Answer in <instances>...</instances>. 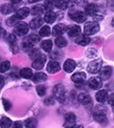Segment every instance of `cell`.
Wrapping results in <instances>:
<instances>
[{"label": "cell", "mask_w": 114, "mask_h": 128, "mask_svg": "<svg viewBox=\"0 0 114 128\" xmlns=\"http://www.w3.org/2000/svg\"><path fill=\"white\" fill-rule=\"evenodd\" d=\"M14 128H22V124L20 122H16V123H14Z\"/></svg>", "instance_id": "obj_44"}, {"label": "cell", "mask_w": 114, "mask_h": 128, "mask_svg": "<svg viewBox=\"0 0 114 128\" xmlns=\"http://www.w3.org/2000/svg\"><path fill=\"white\" fill-rule=\"evenodd\" d=\"M67 128H84L81 125H73V126H71V127H67Z\"/></svg>", "instance_id": "obj_46"}, {"label": "cell", "mask_w": 114, "mask_h": 128, "mask_svg": "<svg viewBox=\"0 0 114 128\" xmlns=\"http://www.w3.org/2000/svg\"><path fill=\"white\" fill-rule=\"evenodd\" d=\"M11 67V63L10 61H3L0 64V72H7Z\"/></svg>", "instance_id": "obj_33"}, {"label": "cell", "mask_w": 114, "mask_h": 128, "mask_svg": "<svg viewBox=\"0 0 114 128\" xmlns=\"http://www.w3.org/2000/svg\"><path fill=\"white\" fill-rule=\"evenodd\" d=\"M107 97H108V92H107V90L105 89H100L97 92L96 96H95V99L97 102H99V103H104L105 101L107 100Z\"/></svg>", "instance_id": "obj_18"}, {"label": "cell", "mask_w": 114, "mask_h": 128, "mask_svg": "<svg viewBox=\"0 0 114 128\" xmlns=\"http://www.w3.org/2000/svg\"><path fill=\"white\" fill-rule=\"evenodd\" d=\"M76 68V62L73 59H67L63 63V69L66 72H72Z\"/></svg>", "instance_id": "obj_14"}, {"label": "cell", "mask_w": 114, "mask_h": 128, "mask_svg": "<svg viewBox=\"0 0 114 128\" xmlns=\"http://www.w3.org/2000/svg\"><path fill=\"white\" fill-rule=\"evenodd\" d=\"M96 10H97V6H96V5L94 3H90V4L87 5L86 8H85V14H86V16L87 15L93 16V15H95Z\"/></svg>", "instance_id": "obj_22"}, {"label": "cell", "mask_w": 114, "mask_h": 128, "mask_svg": "<svg viewBox=\"0 0 114 128\" xmlns=\"http://www.w3.org/2000/svg\"><path fill=\"white\" fill-rule=\"evenodd\" d=\"M76 122V116L74 114H68L66 116V123L67 124H74Z\"/></svg>", "instance_id": "obj_36"}, {"label": "cell", "mask_w": 114, "mask_h": 128, "mask_svg": "<svg viewBox=\"0 0 114 128\" xmlns=\"http://www.w3.org/2000/svg\"><path fill=\"white\" fill-rule=\"evenodd\" d=\"M20 77L21 78H24V79H31L32 76H33V70L29 67H25V68H22L19 72Z\"/></svg>", "instance_id": "obj_23"}, {"label": "cell", "mask_w": 114, "mask_h": 128, "mask_svg": "<svg viewBox=\"0 0 114 128\" xmlns=\"http://www.w3.org/2000/svg\"><path fill=\"white\" fill-rule=\"evenodd\" d=\"M41 48L43 50H46V52H50L52 50V46H53V43H52V41L51 40H43L41 42Z\"/></svg>", "instance_id": "obj_30"}, {"label": "cell", "mask_w": 114, "mask_h": 128, "mask_svg": "<svg viewBox=\"0 0 114 128\" xmlns=\"http://www.w3.org/2000/svg\"><path fill=\"white\" fill-rule=\"evenodd\" d=\"M19 18H18V16L16 15V14H14L13 16H11L10 18H8V20H7V24L9 25V26H14V25H16V23H18L19 22Z\"/></svg>", "instance_id": "obj_31"}, {"label": "cell", "mask_w": 114, "mask_h": 128, "mask_svg": "<svg viewBox=\"0 0 114 128\" xmlns=\"http://www.w3.org/2000/svg\"><path fill=\"white\" fill-rule=\"evenodd\" d=\"M50 34H51V28H50V26H48V25L42 26L39 30V35L41 37H48V36H50Z\"/></svg>", "instance_id": "obj_32"}, {"label": "cell", "mask_w": 114, "mask_h": 128, "mask_svg": "<svg viewBox=\"0 0 114 128\" xmlns=\"http://www.w3.org/2000/svg\"><path fill=\"white\" fill-rule=\"evenodd\" d=\"M106 111L107 109L104 107V106H97L94 110V119L96 120V122L102 124V125H106L108 123V118L106 116Z\"/></svg>", "instance_id": "obj_1"}, {"label": "cell", "mask_w": 114, "mask_h": 128, "mask_svg": "<svg viewBox=\"0 0 114 128\" xmlns=\"http://www.w3.org/2000/svg\"><path fill=\"white\" fill-rule=\"evenodd\" d=\"M42 22H43V20L39 17H37V18H34L33 20L30 22V26L29 28H31L32 30H36L38 28H40V26L42 25Z\"/></svg>", "instance_id": "obj_24"}, {"label": "cell", "mask_w": 114, "mask_h": 128, "mask_svg": "<svg viewBox=\"0 0 114 128\" xmlns=\"http://www.w3.org/2000/svg\"><path fill=\"white\" fill-rule=\"evenodd\" d=\"M86 56L88 57V58H90V59H92V58H95L97 56V50L94 48V47H91V48L87 50Z\"/></svg>", "instance_id": "obj_34"}, {"label": "cell", "mask_w": 114, "mask_h": 128, "mask_svg": "<svg viewBox=\"0 0 114 128\" xmlns=\"http://www.w3.org/2000/svg\"><path fill=\"white\" fill-rule=\"evenodd\" d=\"M2 104H3V107H4L5 110H10L11 107H12V104H11V102L9 100H7V99L2 100Z\"/></svg>", "instance_id": "obj_41"}, {"label": "cell", "mask_w": 114, "mask_h": 128, "mask_svg": "<svg viewBox=\"0 0 114 128\" xmlns=\"http://www.w3.org/2000/svg\"><path fill=\"white\" fill-rule=\"evenodd\" d=\"M67 30V26L66 24H63V23H58L56 24L55 26L53 28V30H52V34L54 36H61L64 32Z\"/></svg>", "instance_id": "obj_11"}, {"label": "cell", "mask_w": 114, "mask_h": 128, "mask_svg": "<svg viewBox=\"0 0 114 128\" xmlns=\"http://www.w3.org/2000/svg\"><path fill=\"white\" fill-rule=\"evenodd\" d=\"M32 80H33V82L34 83H40V82H45L47 81V74L45 72H36L35 74H33L31 78Z\"/></svg>", "instance_id": "obj_17"}, {"label": "cell", "mask_w": 114, "mask_h": 128, "mask_svg": "<svg viewBox=\"0 0 114 128\" xmlns=\"http://www.w3.org/2000/svg\"><path fill=\"white\" fill-rule=\"evenodd\" d=\"M24 125L28 127V128H36L37 126V121L35 119H28V120H25L24 122Z\"/></svg>", "instance_id": "obj_35"}, {"label": "cell", "mask_w": 114, "mask_h": 128, "mask_svg": "<svg viewBox=\"0 0 114 128\" xmlns=\"http://www.w3.org/2000/svg\"><path fill=\"white\" fill-rule=\"evenodd\" d=\"M31 13L34 16H40L45 13V8H43V5H35V6H33V8H32Z\"/></svg>", "instance_id": "obj_27"}, {"label": "cell", "mask_w": 114, "mask_h": 128, "mask_svg": "<svg viewBox=\"0 0 114 128\" xmlns=\"http://www.w3.org/2000/svg\"><path fill=\"white\" fill-rule=\"evenodd\" d=\"M29 14H30V10L28 8H21L17 10V13H16V15L18 16L19 19H23L25 17H28Z\"/></svg>", "instance_id": "obj_26"}, {"label": "cell", "mask_w": 114, "mask_h": 128, "mask_svg": "<svg viewBox=\"0 0 114 128\" xmlns=\"http://www.w3.org/2000/svg\"><path fill=\"white\" fill-rule=\"evenodd\" d=\"M14 4H16V3H19V2H21V0H11Z\"/></svg>", "instance_id": "obj_47"}, {"label": "cell", "mask_w": 114, "mask_h": 128, "mask_svg": "<svg viewBox=\"0 0 114 128\" xmlns=\"http://www.w3.org/2000/svg\"><path fill=\"white\" fill-rule=\"evenodd\" d=\"M87 78V74L86 72H75L73 76L71 77V80L76 83V84H80V83H83L85 80Z\"/></svg>", "instance_id": "obj_12"}, {"label": "cell", "mask_w": 114, "mask_h": 128, "mask_svg": "<svg viewBox=\"0 0 114 128\" xmlns=\"http://www.w3.org/2000/svg\"><path fill=\"white\" fill-rule=\"evenodd\" d=\"M45 21L47 23H53L54 21H55V19H56V14L53 12V10H48V12L46 13V15H45Z\"/></svg>", "instance_id": "obj_21"}, {"label": "cell", "mask_w": 114, "mask_h": 128, "mask_svg": "<svg viewBox=\"0 0 114 128\" xmlns=\"http://www.w3.org/2000/svg\"><path fill=\"white\" fill-rule=\"evenodd\" d=\"M45 104H46V105H53V104H54L53 98H47V99L45 100Z\"/></svg>", "instance_id": "obj_43"}, {"label": "cell", "mask_w": 114, "mask_h": 128, "mask_svg": "<svg viewBox=\"0 0 114 128\" xmlns=\"http://www.w3.org/2000/svg\"><path fill=\"white\" fill-rule=\"evenodd\" d=\"M14 10H15V6L11 3H4L0 6V12H1V14H3V15L11 14V13H13Z\"/></svg>", "instance_id": "obj_15"}, {"label": "cell", "mask_w": 114, "mask_h": 128, "mask_svg": "<svg viewBox=\"0 0 114 128\" xmlns=\"http://www.w3.org/2000/svg\"><path fill=\"white\" fill-rule=\"evenodd\" d=\"M59 69H60V65L56 61H50L47 65V70L50 74H56L59 72Z\"/></svg>", "instance_id": "obj_13"}, {"label": "cell", "mask_w": 114, "mask_h": 128, "mask_svg": "<svg viewBox=\"0 0 114 128\" xmlns=\"http://www.w3.org/2000/svg\"><path fill=\"white\" fill-rule=\"evenodd\" d=\"M54 6H56L59 10H66L68 8V2L66 0H55L54 1Z\"/></svg>", "instance_id": "obj_29"}, {"label": "cell", "mask_w": 114, "mask_h": 128, "mask_svg": "<svg viewBox=\"0 0 114 128\" xmlns=\"http://www.w3.org/2000/svg\"><path fill=\"white\" fill-rule=\"evenodd\" d=\"M101 65H102V61L100 59H96L91 61L88 64V72L90 74H97L100 72L101 69Z\"/></svg>", "instance_id": "obj_4"}, {"label": "cell", "mask_w": 114, "mask_h": 128, "mask_svg": "<svg viewBox=\"0 0 114 128\" xmlns=\"http://www.w3.org/2000/svg\"><path fill=\"white\" fill-rule=\"evenodd\" d=\"M30 3H33V2H37V1H40V0H28Z\"/></svg>", "instance_id": "obj_49"}, {"label": "cell", "mask_w": 114, "mask_h": 128, "mask_svg": "<svg viewBox=\"0 0 114 128\" xmlns=\"http://www.w3.org/2000/svg\"><path fill=\"white\" fill-rule=\"evenodd\" d=\"M54 1H55V0H46V3L43 5L45 10L47 8L48 10H51L54 8Z\"/></svg>", "instance_id": "obj_39"}, {"label": "cell", "mask_w": 114, "mask_h": 128, "mask_svg": "<svg viewBox=\"0 0 114 128\" xmlns=\"http://www.w3.org/2000/svg\"><path fill=\"white\" fill-rule=\"evenodd\" d=\"M68 35L72 38H76V37L80 36L81 34V28L79 25H70L69 28H67Z\"/></svg>", "instance_id": "obj_9"}, {"label": "cell", "mask_w": 114, "mask_h": 128, "mask_svg": "<svg viewBox=\"0 0 114 128\" xmlns=\"http://www.w3.org/2000/svg\"><path fill=\"white\" fill-rule=\"evenodd\" d=\"M40 54H39V50H38L37 48H33V50H31V52H30V54H29V56H30V58H31V59H36V58L38 57V56H39Z\"/></svg>", "instance_id": "obj_40"}, {"label": "cell", "mask_w": 114, "mask_h": 128, "mask_svg": "<svg viewBox=\"0 0 114 128\" xmlns=\"http://www.w3.org/2000/svg\"><path fill=\"white\" fill-rule=\"evenodd\" d=\"M88 84H89L90 88L94 89V90H98L102 86V82L99 78H91L88 81Z\"/></svg>", "instance_id": "obj_10"}, {"label": "cell", "mask_w": 114, "mask_h": 128, "mask_svg": "<svg viewBox=\"0 0 114 128\" xmlns=\"http://www.w3.org/2000/svg\"><path fill=\"white\" fill-rule=\"evenodd\" d=\"M47 61V57L45 55H39L36 59L33 60V63H32V65H33V68L35 69H41L45 65V63Z\"/></svg>", "instance_id": "obj_7"}, {"label": "cell", "mask_w": 114, "mask_h": 128, "mask_svg": "<svg viewBox=\"0 0 114 128\" xmlns=\"http://www.w3.org/2000/svg\"><path fill=\"white\" fill-rule=\"evenodd\" d=\"M78 101L83 104V105H88L92 102V98L90 97V96L88 94H86V92H81L79 94L78 96Z\"/></svg>", "instance_id": "obj_19"}, {"label": "cell", "mask_w": 114, "mask_h": 128, "mask_svg": "<svg viewBox=\"0 0 114 128\" xmlns=\"http://www.w3.org/2000/svg\"><path fill=\"white\" fill-rule=\"evenodd\" d=\"M90 41H91V39H90V37L88 35L78 36V37H76V38H75V42H76V43L79 44V45H83V46L88 45L90 43Z\"/></svg>", "instance_id": "obj_16"}, {"label": "cell", "mask_w": 114, "mask_h": 128, "mask_svg": "<svg viewBox=\"0 0 114 128\" xmlns=\"http://www.w3.org/2000/svg\"><path fill=\"white\" fill-rule=\"evenodd\" d=\"M99 30V25L97 22L91 21V22H87L85 25V33L86 35H94Z\"/></svg>", "instance_id": "obj_5"}, {"label": "cell", "mask_w": 114, "mask_h": 128, "mask_svg": "<svg viewBox=\"0 0 114 128\" xmlns=\"http://www.w3.org/2000/svg\"><path fill=\"white\" fill-rule=\"evenodd\" d=\"M13 125V122L8 116H2L0 120V127L1 128H11V126Z\"/></svg>", "instance_id": "obj_25"}, {"label": "cell", "mask_w": 114, "mask_h": 128, "mask_svg": "<svg viewBox=\"0 0 114 128\" xmlns=\"http://www.w3.org/2000/svg\"><path fill=\"white\" fill-rule=\"evenodd\" d=\"M53 94L60 103H63L66 100V92H64V87L62 84H57L53 89Z\"/></svg>", "instance_id": "obj_2"}, {"label": "cell", "mask_w": 114, "mask_h": 128, "mask_svg": "<svg viewBox=\"0 0 114 128\" xmlns=\"http://www.w3.org/2000/svg\"><path fill=\"white\" fill-rule=\"evenodd\" d=\"M112 74V67L111 66H106L102 69H100V77L102 80H108Z\"/></svg>", "instance_id": "obj_20"}, {"label": "cell", "mask_w": 114, "mask_h": 128, "mask_svg": "<svg viewBox=\"0 0 114 128\" xmlns=\"http://www.w3.org/2000/svg\"><path fill=\"white\" fill-rule=\"evenodd\" d=\"M55 44L58 47H64V46H67L68 42H67V40H66L64 37L58 36V37H56V38H55Z\"/></svg>", "instance_id": "obj_28"}, {"label": "cell", "mask_w": 114, "mask_h": 128, "mask_svg": "<svg viewBox=\"0 0 114 128\" xmlns=\"http://www.w3.org/2000/svg\"><path fill=\"white\" fill-rule=\"evenodd\" d=\"M3 85H4V79L2 76H0V89L3 87Z\"/></svg>", "instance_id": "obj_45"}, {"label": "cell", "mask_w": 114, "mask_h": 128, "mask_svg": "<svg viewBox=\"0 0 114 128\" xmlns=\"http://www.w3.org/2000/svg\"><path fill=\"white\" fill-rule=\"evenodd\" d=\"M23 48L25 50H29V48H33V44L31 43V42L28 40V38H26L24 41H23Z\"/></svg>", "instance_id": "obj_42"}, {"label": "cell", "mask_w": 114, "mask_h": 128, "mask_svg": "<svg viewBox=\"0 0 114 128\" xmlns=\"http://www.w3.org/2000/svg\"><path fill=\"white\" fill-rule=\"evenodd\" d=\"M28 40L31 42L32 44H34V43H36V42H39L40 36H37V35H35V34H32V35H30V36L28 37Z\"/></svg>", "instance_id": "obj_38"}, {"label": "cell", "mask_w": 114, "mask_h": 128, "mask_svg": "<svg viewBox=\"0 0 114 128\" xmlns=\"http://www.w3.org/2000/svg\"><path fill=\"white\" fill-rule=\"evenodd\" d=\"M69 16L72 20H74L75 22H77V23H84L87 20L86 14H84V12H81V10H73V12L70 10Z\"/></svg>", "instance_id": "obj_3"}, {"label": "cell", "mask_w": 114, "mask_h": 128, "mask_svg": "<svg viewBox=\"0 0 114 128\" xmlns=\"http://www.w3.org/2000/svg\"><path fill=\"white\" fill-rule=\"evenodd\" d=\"M7 40L10 43V48L13 52V54H17L18 52V46H17V42H16V36L13 34H10L7 37Z\"/></svg>", "instance_id": "obj_8"}, {"label": "cell", "mask_w": 114, "mask_h": 128, "mask_svg": "<svg viewBox=\"0 0 114 128\" xmlns=\"http://www.w3.org/2000/svg\"><path fill=\"white\" fill-rule=\"evenodd\" d=\"M29 25L24 23V22H18L17 24L15 25V28H14V33L17 35V36H24L28 34L29 32Z\"/></svg>", "instance_id": "obj_6"}, {"label": "cell", "mask_w": 114, "mask_h": 128, "mask_svg": "<svg viewBox=\"0 0 114 128\" xmlns=\"http://www.w3.org/2000/svg\"><path fill=\"white\" fill-rule=\"evenodd\" d=\"M110 104L111 105L113 104V94H111V97H110Z\"/></svg>", "instance_id": "obj_48"}, {"label": "cell", "mask_w": 114, "mask_h": 128, "mask_svg": "<svg viewBox=\"0 0 114 128\" xmlns=\"http://www.w3.org/2000/svg\"><path fill=\"white\" fill-rule=\"evenodd\" d=\"M36 92L40 97H43L47 92V88H46L45 85H38V86L36 87Z\"/></svg>", "instance_id": "obj_37"}]
</instances>
